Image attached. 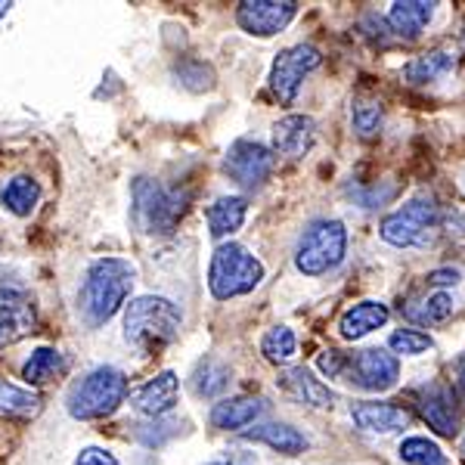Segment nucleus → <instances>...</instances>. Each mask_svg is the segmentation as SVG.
Here are the masks:
<instances>
[{"label":"nucleus","mask_w":465,"mask_h":465,"mask_svg":"<svg viewBox=\"0 0 465 465\" xmlns=\"http://www.w3.org/2000/svg\"><path fill=\"white\" fill-rule=\"evenodd\" d=\"M137 280V267L124 258H96L78 292V313L90 329L103 326L124 307Z\"/></svg>","instance_id":"1"},{"label":"nucleus","mask_w":465,"mask_h":465,"mask_svg":"<svg viewBox=\"0 0 465 465\" xmlns=\"http://www.w3.org/2000/svg\"><path fill=\"white\" fill-rule=\"evenodd\" d=\"M180 326H183V313L171 298L140 295L124 307V341L143 354H155L177 341Z\"/></svg>","instance_id":"2"},{"label":"nucleus","mask_w":465,"mask_h":465,"mask_svg":"<svg viewBox=\"0 0 465 465\" xmlns=\"http://www.w3.org/2000/svg\"><path fill=\"white\" fill-rule=\"evenodd\" d=\"M317 366L322 376L341 379L363 391H391L401 379V363L394 354L381 348H366L344 354V351H322L317 357Z\"/></svg>","instance_id":"3"},{"label":"nucleus","mask_w":465,"mask_h":465,"mask_svg":"<svg viewBox=\"0 0 465 465\" xmlns=\"http://www.w3.org/2000/svg\"><path fill=\"white\" fill-rule=\"evenodd\" d=\"M131 214L140 232L146 236H168L174 232L180 217L186 212L190 196L180 190H168L153 177H137L131 186Z\"/></svg>","instance_id":"4"},{"label":"nucleus","mask_w":465,"mask_h":465,"mask_svg":"<svg viewBox=\"0 0 465 465\" xmlns=\"http://www.w3.org/2000/svg\"><path fill=\"white\" fill-rule=\"evenodd\" d=\"M264 280V264L239 242L217 245L208 264V289L217 302H230V298H242L261 286Z\"/></svg>","instance_id":"5"},{"label":"nucleus","mask_w":465,"mask_h":465,"mask_svg":"<svg viewBox=\"0 0 465 465\" xmlns=\"http://www.w3.org/2000/svg\"><path fill=\"white\" fill-rule=\"evenodd\" d=\"M127 397V379L115 366H96L69 391V416L78 422L112 416Z\"/></svg>","instance_id":"6"},{"label":"nucleus","mask_w":465,"mask_h":465,"mask_svg":"<svg viewBox=\"0 0 465 465\" xmlns=\"http://www.w3.org/2000/svg\"><path fill=\"white\" fill-rule=\"evenodd\" d=\"M348 254V230L341 221H313L295 245V267L304 276H322L335 270Z\"/></svg>","instance_id":"7"},{"label":"nucleus","mask_w":465,"mask_h":465,"mask_svg":"<svg viewBox=\"0 0 465 465\" xmlns=\"http://www.w3.org/2000/svg\"><path fill=\"white\" fill-rule=\"evenodd\" d=\"M438 205L431 199H410L381 221L379 236L394 249H425L438 230Z\"/></svg>","instance_id":"8"},{"label":"nucleus","mask_w":465,"mask_h":465,"mask_svg":"<svg viewBox=\"0 0 465 465\" xmlns=\"http://www.w3.org/2000/svg\"><path fill=\"white\" fill-rule=\"evenodd\" d=\"M322 56L317 47L311 44H295V47L282 50L280 56L273 59V69H270V90L273 96L282 103V106H292L302 90L304 78L311 74L313 69H320Z\"/></svg>","instance_id":"9"},{"label":"nucleus","mask_w":465,"mask_h":465,"mask_svg":"<svg viewBox=\"0 0 465 465\" xmlns=\"http://www.w3.org/2000/svg\"><path fill=\"white\" fill-rule=\"evenodd\" d=\"M276 168V155L258 140H236L227 155H223V171L242 190H258L264 186Z\"/></svg>","instance_id":"10"},{"label":"nucleus","mask_w":465,"mask_h":465,"mask_svg":"<svg viewBox=\"0 0 465 465\" xmlns=\"http://www.w3.org/2000/svg\"><path fill=\"white\" fill-rule=\"evenodd\" d=\"M298 16L295 0H242L236 6V22L252 37H273Z\"/></svg>","instance_id":"11"},{"label":"nucleus","mask_w":465,"mask_h":465,"mask_svg":"<svg viewBox=\"0 0 465 465\" xmlns=\"http://www.w3.org/2000/svg\"><path fill=\"white\" fill-rule=\"evenodd\" d=\"M37 329V307L25 289H0V348L28 339Z\"/></svg>","instance_id":"12"},{"label":"nucleus","mask_w":465,"mask_h":465,"mask_svg":"<svg viewBox=\"0 0 465 465\" xmlns=\"http://www.w3.org/2000/svg\"><path fill=\"white\" fill-rule=\"evenodd\" d=\"M419 412L431 425L440 438H456L460 434V401H456L450 385H429L425 391H419Z\"/></svg>","instance_id":"13"},{"label":"nucleus","mask_w":465,"mask_h":465,"mask_svg":"<svg viewBox=\"0 0 465 465\" xmlns=\"http://www.w3.org/2000/svg\"><path fill=\"white\" fill-rule=\"evenodd\" d=\"M180 397V379L174 370H162L155 379H149L146 385H140L131 394V407L143 416H164L177 407Z\"/></svg>","instance_id":"14"},{"label":"nucleus","mask_w":465,"mask_h":465,"mask_svg":"<svg viewBox=\"0 0 465 465\" xmlns=\"http://www.w3.org/2000/svg\"><path fill=\"white\" fill-rule=\"evenodd\" d=\"M317 143V124L311 115H286L273 124V153L286 159H304Z\"/></svg>","instance_id":"15"},{"label":"nucleus","mask_w":465,"mask_h":465,"mask_svg":"<svg viewBox=\"0 0 465 465\" xmlns=\"http://www.w3.org/2000/svg\"><path fill=\"white\" fill-rule=\"evenodd\" d=\"M276 388L286 397H292V401L307 403V407H317V410H326L335 403V394L307 366H289V370H282L276 376Z\"/></svg>","instance_id":"16"},{"label":"nucleus","mask_w":465,"mask_h":465,"mask_svg":"<svg viewBox=\"0 0 465 465\" xmlns=\"http://www.w3.org/2000/svg\"><path fill=\"white\" fill-rule=\"evenodd\" d=\"M351 419L360 431H370V434H394L403 431L410 425V412L403 407H394V403H354L351 407Z\"/></svg>","instance_id":"17"},{"label":"nucleus","mask_w":465,"mask_h":465,"mask_svg":"<svg viewBox=\"0 0 465 465\" xmlns=\"http://www.w3.org/2000/svg\"><path fill=\"white\" fill-rule=\"evenodd\" d=\"M388 320H391V311H388V304H381V302H360V304L348 307V311L341 313L339 332H341L344 341H357V339H363V335H370V332H376V329H381Z\"/></svg>","instance_id":"18"},{"label":"nucleus","mask_w":465,"mask_h":465,"mask_svg":"<svg viewBox=\"0 0 465 465\" xmlns=\"http://www.w3.org/2000/svg\"><path fill=\"white\" fill-rule=\"evenodd\" d=\"M456 69V54L447 47H434L429 54L416 56L412 63L403 65V81L412 87H425V84H434V81L447 78L450 72Z\"/></svg>","instance_id":"19"},{"label":"nucleus","mask_w":465,"mask_h":465,"mask_svg":"<svg viewBox=\"0 0 465 465\" xmlns=\"http://www.w3.org/2000/svg\"><path fill=\"white\" fill-rule=\"evenodd\" d=\"M434 16V4L429 0H394L391 10H388V25L394 28L397 37L412 41L425 32V25Z\"/></svg>","instance_id":"20"},{"label":"nucleus","mask_w":465,"mask_h":465,"mask_svg":"<svg viewBox=\"0 0 465 465\" xmlns=\"http://www.w3.org/2000/svg\"><path fill=\"white\" fill-rule=\"evenodd\" d=\"M245 217H249V202L242 196H221L214 205L205 208V221L212 239H227L236 230H242Z\"/></svg>","instance_id":"21"},{"label":"nucleus","mask_w":465,"mask_h":465,"mask_svg":"<svg viewBox=\"0 0 465 465\" xmlns=\"http://www.w3.org/2000/svg\"><path fill=\"white\" fill-rule=\"evenodd\" d=\"M264 410V401L258 397H227V401L212 407V425L221 431H239L245 425H252Z\"/></svg>","instance_id":"22"},{"label":"nucleus","mask_w":465,"mask_h":465,"mask_svg":"<svg viewBox=\"0 0 465 465\" xmlns=\"http://www.w3.org/2000/svg\"><path fill=\"white\" fill-rule=\"evenodd\" d=\"M249 440H258V444H267L270 450L282 456H298L307 450V438L298 429L292 425H282V422H270V425H258V429L245 431Z\"/></svg>","instance_id":"23"},{"label":"nucleus","mask_w":465,"mask_h":465,"mask_svg":"<svg viewBox=\"0 0 465 465\" xmlns=\"http://www.w3.org/2000/svg\"><path fill=\"white\" fill-rule=\"evenodd\" d=\"M456 302L450 292H431L429 298H419V302H410L403 307V317L416 326H438V322H447L453 317Z\"/></svg>","instance_id":"24"},{"label":"nucleus","mask_w":465,"mask_h":465,"mask_svg":"<svg viewBox=\"0 0 465 465\" xmlns=\"http://www.w3.org/2000/svg\"><path fill=\"white\" fill-rule=\"evenodd\" d=\"M0 202H4V208L10 214L32 217L37 202H41V186H37V180L19 174V177H13L4 190H0Z\"/></svg>","instance_id":"25"},{"label":"nucleus","mask_w":465,"mask_h":465,"mask_svg":"<svg viewBox=\"0 0 465 465\" xmlns=\"http://www.w3.org/2000/svg\"><path fill=\"white\" fill-rule=\"evenodd\" d=\"M230 385V366L217 357H202L193 370V391L199 397H217Z\"/></svg>","instance_id":"26"},{"label":"nucleus","mask_w":465,"mask_h":465,"mask_svg":"<svg viewBox=\"0 0 465 465\" xmlns=\"http://www.w3.org/2000/svg\"><path fill=\"white\" fill-rule=\"evenodd\" d=\"M63 372H65V360L56 348H37L35 354L25 360V366H22V379H25L28 385H47V381H54L56 376H63Z\"/></svg>","instance_id":"27"},{"label":"nucleus","mask_w":465,"mask_h":465,"mask_svg":"<svg viewBox=\"0 0 465 465\" xmlns=\"http://www.w3.org/2000/svg\"><path fill=\"white\" fill-rule=\"evenodd\" d=\"M381 122H385V106H381V100L370 94H360L354 96V103H351V124H354V131L360 137H376L381 131Z\"/></svg>","instance_id":"28"},{"label":"nucleus","mask_w":465,"mask_h":465,"mask_svg":"<svg viewBox=\"0 0 465 465\" xmlns=\"http://www.w3.org/2000/svg\"><path fill=\"white\" fill-rule=\"evenodd\" d=\"M41 410V397L28 388L0 379V416H35Z\"/></svg>","instance_id":"29"},{"label":"nucleus","mask_w":465,"mask_h":465,"mask_svg":"<svg viewBox=\"0 0 465 465\" xmlns=\"http://www.w3.org/2000/svg\"><path fill=\"white\" fill-rule=\"evenodd\" d=\"M261 354L273 366H286L292 357L298 354V339L289 326H273L267 329V335L261 339Z\"/></svg>","instance_id":"30"},{"label":"nucleus","mask_w":465,"mask_h":465,"mask_svg":"<svg viewBox=\"0 0 465 465\" xmlns=\"http://www.w3.org/2000/svg\"><path fill=\"white\" fill-rule=\"evenodd\" d=\"M397 453H401V462L407 465H450L444 450L429 438H407Z\"/></svg>","instance_id":"31"},{"label":"nucleus","mask_w":465,"mask_h":465,"mask_svg":"<svg viewBox=\"0 0 465 465\" xmlns=\"http://www.w3.org/2000/svg\"><path fill=\"white\" fill-rule=\"evenodd\" d=\"M388 348L403 357H419V354H425V351H431L434 341L425 332H419V329H397L391 339H388Z\"/></svg>","instance_id":"32"},{"label":"nucleus","mask_w":465,"mask_h":465,"mask_svg":"<svg viewBox=\"0 0 465 465\" xmlns=\"http://www.w3.org/2000/svg\"><path fill=\"white\" fill-rule=\"evenodd\" d=\"M74 465H118V460L103 447H84L78 453V460H74Z\"/></svg>","instance_id":"33"},{"label":"nucleus","mask_w":465,"mask_h":465,"mask_svg":"<svg viewBox=\"0 0 465 465\" xmlns=\"http://www.w3.org/2000/svg\"><path fill=\"white\" fill-rule=\"evenodd\" d=\"M460 276L462 273L456 267H444V270H434V273H429V282L431 286H456Z\"/></svg>","instance_id":"34"},{"label":"nucleus","mask_w":465,"mask_h":465,"mask_svg":"<svg viewBox=\"0 0 465 465\" xmlns=\"http://www.w3.org/2000/svg\"><path fill=\"white\" fill-rule=\"evenodd\" d=\"M456 381H460V394L465 397V360H462V366H460V379H456Z\"/></svg>","instance_id":"35"},{"label":"nucleus","mask_w":465,"mask_h":465,"mask_svg":"<svg viewBox=\"0 0 465 465\" xmlns=\"http://www.w3.org/2000/svg\"><path fill=\"white\" fill-rule=\"evenodd\" d=\"M10 10H13V4H6V0H0V19H4Z\"/></svg>","instance_id":"36"},{"label":"nucleus","mask_w":465,"mask_h":465,"mask_svg":"<svg viewBox=\"0 0 465 465\" xmlns=\"http://www.w3.org/2000/svg\"><path fill=\"white\" fill-rule=\"evenodd\" d=\"M208 465H236V462H230V460H221V462H208Z\"/></svg>","instance_id":"37"}]
</instances>
